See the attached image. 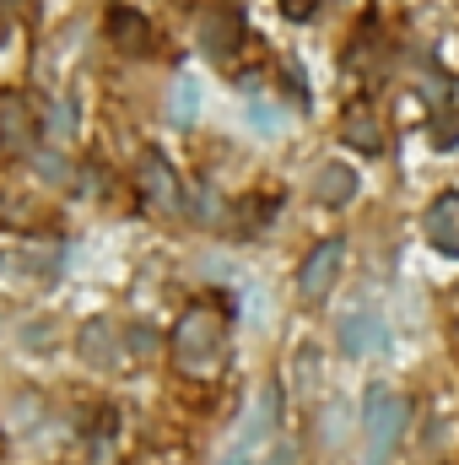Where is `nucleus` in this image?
<instances>
[{
	"mask_svg": "<svg viewBox=\"0 0 459 465\" xmlns=\"http://www.w3.org/2000/svg\"><path fill=\"white\" fill-rule=\"evenodd\" d=\"M168 357L184 379H217L228 368V314L217 303H190L173 325V341H168Z\"/></svg>",
	"mask_w": 459,
	"mask_h": 465,
	"instance_id": "nucleus-1",
	"label": "nucleus"
},
{
	"mask_svg": "<svg viewBox=\"0 0 459 465\" xmlns=\"http://www.w3.org/2000/svg\"><path fill=\"white\" fill-rule=\"evenodd\" d=\"M405 417H411L405 395H395L389 384H367V395H362V428H367V465H384V460H389L395 439L405 433Z\"/></svg>",
	"mask_w": 459,
	"mask_h": 465,
	"instance_id": "nucleus-2",
	"label": "nucleus"
},
{
	"mask_svg": "<svg viewBox=\"0 0 459 465\" xmlns=\"http://www.w3.org/2000/svg\"><path fill=\"white\" fill-rule=\"evenodd\" d=\"M276 417H281V384H265V390H259V401L249 406L243 428L232 433V444L222 450V460H217V465H249L259 450H265V439L276 433Z\"/></svg>",
	"mask_w": 459,
	"mask_h": 465,
	"instance_id": "nucleus-3",
	"label": "nucleus"
},
{
	"mask_svg": "<svg viewBox=\"0 0 459 465\" xmlns=\"http://www.w3.org/2000/svg\"><path fill=\"white\" fill-rule=\"evenodd\" d=\"M341 265H346V238L314 243L308 260H303V271H298V298H303V303H325L330 287L341 282Z\"/></svg>",
	"mask_w": 459,
	"mask_h": 465,
	"instance_id": "nucleus-4",
	"label": "nucleus"
},
{
	"mask_svg": "<svg viewBox=\"0 0 459 465\" xmlns=\"http://www.w3.org/2000/svg\"><path fill=\"white\" fill-rule=\"evenodd\" d=\"M135 184H141V201H146L151 212H179V206H184L179 173L168 168V157H162V152H146V157H141V168H135Z\"/></svg>",
	"mask_w": 459,
	"mask_h": 465,
	"instance_id": "nucleus-5",
	"label": "nucleus"
},
{
	"mask_svg": "<svg viewBox=\"0 0 459 465\" xmlns=\"http://www.w3.org/2000/svg\"><path fill=\"white\" fill-rule=\"evenodd\" d=\"M76 351H82V362H87V368H98V373H119V368L130 362L124 336H119L109 320H87V325H82V336H76Z\"/></svg>",
	"mask_w": 459,
	"mask_h": 465,
	"instance_id": "nucleus-6",
	"label": "nucleus"
},
{
	"mask_svg": "<svg viewBox=\"0 0 459 465\" xmlns=\"http://www.w3.org/2000/svg\"><path fill=\"white\" fill-rule=\"evenodd\" d=\"M238 44H243V11L238 5H206L200 11V49L211 60H228Z\"/></svg>",
	"mask_w": 459,
	"mask_h": 465,
	"instance_id": "nucleus-7",
	"label": "nucleus"
},
{
	"mask_svg": "<svg viewBox=\"0 0 459 465\" xmlns=\"http://www.w3.org/2000/svg\"><path fill=\"white\" fill-rule=\"evenodd\" d=\"M422 232H427V243H433L438 254L459 260V190H444V195L427 206V217H422Z\"/></svg>",
	"mask_w": 459,
	"mask_h": 465,
	"instance_id": "nucleus-8",
	"label": "nucleus"
},
{
	"mask_svg": "<svg viewBox=\"0 0 459 465\" xmlns=\"http://www.w3.org/2000/svg\"><path fill=\"white\" fill-rule=\"evenodd\" d=\"M336 336H341V351H351V357H367V351H384V347H389V325H384L373 309L346 314Z\"/></svg>",
	"mask_w": 459,
	"mask_h": 465,
	"instance_id": "nucleus-9",
	"label": "nucleus"
},
{
	"mask_svg": "<svg viewBox=\"0 0 459 465\" xmlns=\"http://www.w3.org/2000/svg\"><path fill=\"white\" fill-rule=\"evenodd\" d=\"M33 114H27V104L22 98H5L0 104V157H22L27 146H33Z\"/></svg>",
	"mask_w": 459,
	"mask_h": 465,
	"instance_id": "nucleus-10",
	"label": "nucleus"
},
{
	"mask_svg": "<svg viewBox=\"0 0 459 465\" xmlns=\"http://www.w3.org/2000/svg\"><path fill=\"white\" fill-rule=\"evenodd\" d=\"M109 38H114L124 54H146L151 49V22L141 11H130V5H114L109 11Z\"/></svg>",
	"mask_w": 459,
	"mask_h": 465,
	"instance_id": "nucleus-11",
	"label": "nucleus"
},
{
	"mask_svg": "<svg viewBox=\"0 0 459 465\" xmlns=\"http://www.w3.org/2000/svg\"><path fill=\"white\" fill-rule=\"evenodd\" d=\"M0 271L5 276H22V282H49L60 271V249H16V254H0Z\"/></svg>",
	"mask_w": 459,
	"mask_h": 465,
	"instance_id": "nucleus-12",
	"label": "nucleus"
},
{
	"mask_svg": "<svg viewBox=\"0 0 459 465\" xmlns=\"http://www.w3.org/2000/svg\"><path fill=\"white\" fill-rule=\"evenodd\" d=\"M356 195V168H346V163H325L319 173H314V201H325V206H346Z\"/></svg>",
	"mask_w": 459,
	"mask_h": 465,
	"instance_id": "nucleus-13",
	"label": "nucleus"
},
{
	"mask_svg": "<svg viewBox=\"0 0 459 465\" xmlns=\"http://www.w3.org/2000/svg\"><path fill=\"white\" fill-rule=\"evenodd\" d=\"M341 135L351 141V146H356V152H378V146H384V135H378V124H373V114H362V109H356V114H346Z\"/></svg>",
	"mask_w": 459,
	"mask_h": 465,
	"instance_id": "nucleus-14",
	"label": "nucleus"
},
{
	"mask_svg": "<svg viewBox=\"0 0 459 465\" xmlns=\"http://www.w3.org/2000/svg\"><path fill=\"white\" fill-rule=\"evenodd\" d=\"M195 114H200V82L179 76L173 82V124H195Z\"/></svg>",
	"mask_w": 459,
	"mask_h": 465,
	"instance_id": "nucleus-15",
	"label": "nucleus"
},
{
	"mask_svg": "<svg viewBox=\"0 0 459 465\" xmlns=\"http://www.w3.org/2000/svg\"><path fill=\"white\" fill-rule=\"evenodd\" d=\"M433 141H438V152H449L459 141V114H444L438 124H433Z\"/></svg>",
	"mask_w": 459,
	"mask_h": 465,
	"instance_id": "nucleus-16",
	"label": "nucleus"
},
{
	"mask_svg": "<svg viewBox=\"0 0 459 465\" xmlns=\"http://www.w3.org/2000/svg\"><path fill=\"white\" fill-rule=\"evenodd\" d=\"M249 119H254V130H281V114H276V109H265V104H254Z\"/></svg>",
	"mask_w": 459,
	"mask_h": 465,
	"instance_id": "nucleus-17",
	"label": "nucleus"
},
{
	"mask_svg": "<svg viewBox=\"0 0 459 465\" xmlns=\"http://www.w3.org/2000/svg\"><path fill=\"white\" fill-rule=\"evenodd\" d=\"M265 465H298V450H292V444H276V450L265 455Z\"/></svg>",
	"mask_w": 459,
	"mask_h": 465,
	"instance_id": "nucleus-18",
	"label": "nucleus"
},
{
	"mask_svg": "<svg viewBox=\"0 0 459 465\" xmlns=\"http://www.w3.org/2000/svg\"><path fill=\"white\" fill-rule=\"evenodd\" d=\"M54 130H60V135H71V130H76V114H71V109H65V104H60V109H54Z\"/></svg>",
	"mask_w": 459,
	"mask_h": 465,
	"instance_id": "nucleus-19",
	"label": "nucleus"
}]
</instances>
